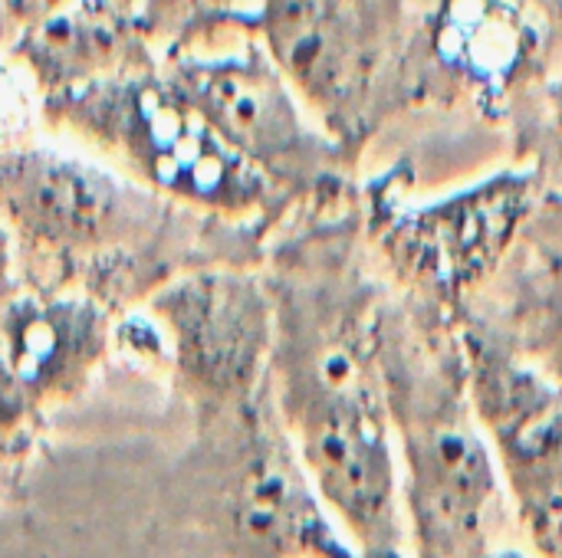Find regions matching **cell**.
<instances>
[{
	"label": "cell",
	"mask_w": 562,
	"mask_h": 558,
	"mask_svg": "<svg viewBox=\"0 0 562 558\" xmlns=\"http://www.w3.org/2000/svg\"><path fill=\"white\" fill-rule=\"evenodd\" d=\"M56 105L89 138L181 201L247 217L286 197L201 118L168 76H109L56 95Z\"/></svg>",
	"instance_id": "5"
},
{
	"label": "cell",
	"mask_w": 562,
	"mask_h": 558,
	"mask_svg": "<svg viewBox=\"0 0 562 558\" xmlns=\"http://www.w3.org/2000/svg\"><path fill=\"white\" fill-rule=\"evenodd\" d=\"M254 20L286 79L333 128L362 109L379 56L366 0H263Z\"/></svg>",
	"instance_id": "10"
},
{
	"label": "cell",
	"mask_w": 562,
	"mask_h": 558,
	"mask_svg": "<svg viewBox=\"0 0 562 558\" xmlns=\"http://www.w3.org/2000/svg\"><path fill=\"white\" fill-rule=\"evenodd\" d=\"M148 204L92 164L13 151L0 158V217L30 243L56 253H89L138 230Z\"/></svg>",
	"instance_id": "9"
},
{
	"label": "cell",
	"mask_w": 562,
	"mask_h": 558,
	"mask_svg": "<svg viewBox=\"0 0 562 558\" xmlns=\"http://www.w3.org/2000/svg\"><path fill=\"white\" fill-rule=\"evenodd\" d=\"M63 3H69V0H3L10 23H20L23 30H26V26H33L36 20L49 16V13H53V10H59Z\"/></svg>",
	"instance_id": "19"
},
{
	"label": "cell",
	"mask_w": 562,
	"mask_h": 558,
	"mask_svg": "<svg viewBox=\"0 0 562 558\" xmlns=\"http://www.w3.org/2000/svg\"><path fill=\"white\" fill-rule=\"evenodd\" d=\"M145 319L191 434L267 395L277 335L267 276L244 266L181 273L148 296Z\"/></svg>",
	"instance_id": "4"
},
{
	"label": "cell",
	"mask_w": 562,
	"mask_h": 558,
	"mask_svg": "<svg viewBox=\"0 0 562 558\" xmlns=\"http://www.w3.org/2000/svg\"><path fill=\"white\" fill-rule=\"evenodd\" d=\"M267 283L270 398L310 483L359 558H412L382 362L392 283L362 263L346 227L286 247Z\"/></svg>",
	"instance_id": "1"
},
{
	"label": "cell",
	"mask_w": 562,
	"mask_h": 558,
	"mask_svg": "<svg viewBox=\"0 0 562 558\" xmlns=\"http://www.w3.org/2000/svg\"><path fill=\"white\" fill-rule=\"evenodd\" d=\"M207 558H359L310 483L270 398L194 431L175 477Z\"/></svg>",
	"instance_id": "3"
},
{
	"label": "cell",
	"mask_w": 562,
	"mask_h": 558,
	"mask_svg": "<svg viewBox=\"0 0 562 558\" xmlns=\"http://www.w3.org/2000/svg\"><path fill=\"white\" fill-rule=\"evenodd\" d=\"M524 237H530L533 253H540L543 260L562 270V191L540 197V207L533 210Z\"/></svg>",
	"instance_id": "17"
},
{
	"label": "cell",
	"mask_w": 562,
	"mask_h": 558,
	"mask_svg": "<svg viewBox=\"0 0 562 558\" xmlns=\"http://www.w3.org/2000/svg\"><path fill=\"white\" fill-rule=\"evenodd\" d=\"M418 46L441 89L494 102L540 72L547 26L530 0H438Z\"/></svg>",
	"instance_id": "11"
},
{
	"label": "cell",
	"mask_w": 562,
	"mask_h": 558,
	"mask_svg": "<svg viewBox=\"0 0 562 558\" xmlns=\"http://www.w3.org/2000/svg\"><path fill=\"white\" fill-rule=\"evenodd\" d=\"M530 368L562 385V270L527 253L507 266L464 309ZM458 312V316H461Z\"/></svg>",
	"instance_id": "14"
},
{
	"label": "cell",
	"mask_w": 562,
	"mask_h": 558,
	"mask_svg": "<svg viewBox=\"0 0 562 558\" xmlns=\"http://www.w3.org/2000/svg\"><path fill=\"white\" fill-rule=\"evenodd\" d=\"M468 391L494 454L524 549L562 558V385L550 382L474 316H458Z\"/></svg>",
	"instance_id": "7"
},
{
	"label": "cell",
	"mask_w": 562,
	"mask_h": 558,
	"mask_svg": "<svg viewBox=\"0 0 562 558\" xmlns=\"http://www.w3.org/2000/svg\"><path fill=\"white\" fill-rule=\"evenodd\" d=\"M3 23H10V16H7V7H3V0H0V33H3Z\"/></svg>",
	"instance_id": "20"
},
{
	"label": "cell",
	"mask_w": 562,
	"mask_h": 558,
	"mask_svg": "<svg viewBox=\"0 0 562 558\" xmlns=\"http://www.w3.org/2000/svg\"><path fill=\"white\" fill-rule=\"evenodd\" d=\"M168 79L201 118L283 194H313L339 181L342 148L313 128L267 46L181 56Z\"/></svg>",
	"instance_id": "8"
},
{
	"label": "cell",
	"mask_w": 562,
	"mask_h": 558,
	"mask_svg": "<svg viewBox=\"0 0 562 558\" xmlns=\"http://www.w3.org/2000/svg\"><path fill=\"white\" fill-rule=\"evenodd\" d=\"M547 158L537 168L540 174H547L550 168L562 178V72L557 82L550 86V105H547Z\"/></svg>",
	"instance_id": "18"
},
{
	"label": "cell",
	"mask_w": 562,
	"mask_h": 558,
	"mask_svg": "<svg viewBox=\"0 0 562 558\" xmlns=\"http://www.w3.org/2000/svg\"><path fill=\"white\" fill-rule=\"evenodd\" d=\"M540 181L537 168L497 171L425 204L382 207L369 234L385 280L458 316L514 257L540 207Z\"/></svg>",
	"instance_id": "6"
},
{
	"label": "cell",
	"mask_w": 562,
	"mask_h": 558,
	"mask_svg": "<svg viewBox=\"0 0 562 558\" xmlns=\"http://www.w3.org/2000/svg\"><path fill=\"white\" fill-rule=\"evenodd\" d=\"M109 349V316L86 296H13L0 303V358L46 421L86 395Z\"/></svg>",
	"instance_id": "12"
},
{
	"label": "cell",
	"mask_w": 562,
	"mask_h": 558,
	"mask_svg": "<svg viewBox=\"0 0 562 558\" xmlns=\"http://www.w3.org/2000/svg\"><path fill=\"white\" fill-rule=\"evenodd\" d=\"M240 0H148L142 26L155 36H184L240 16Z\"/></svg>",
	"instance_id": "16"
},
{
	"label": "cell",
	"mask_w": 562,
	"mask_h": 558,
	"mask_svg": "<svg viewBox=\"0 0 562 558\" xmlns=\"http://www.w3.org/2000/svg\"><path fill=\"white\" fill-rule=\"evenodd\" d=\"M135 26L119 0H69L23 30L20 56L49 92H76L125 62Z\"/></svg>",
	"instance_id": "13"
},
{
	"label": "cell",
	"mask_w": 562,
	"mask_h": 558,
	"mask_svg": "<svg viewBox=\"0 0 562 558\" xmlns=\"http://www.w3.org/2000/svg\"><path fill=\"white\" fill-rule=\"evenodd\" d=\"M43 428L46 418L36 411V405L26 398V391L16 385L0 358V467L23 464L36 447Z\"/></svg>",
	"instance_id": "15"
},
{
	"label": "cell",
	"mask_w": 562,
	"mask_h": 558,
	"mask_svg": "<svg viewBox=\"0 0 562 558\" xmlns=\"http://www.w3.org/2000/svg\"><path fill=\"white\" fill-rule=\"evenodd\" d=\"M382 362L412 558H533L468 391L458 316L392 286Z\"/></svg>",
	"instance_id": "2"
}]
</instances>
